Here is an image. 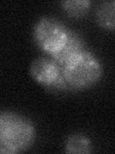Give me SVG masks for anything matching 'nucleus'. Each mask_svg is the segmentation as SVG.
<instances>
[{
  "mask_svg": "<svg viewBox=\"0 0 115 154\" xmlns=\"http://www.w3.org/2000/svg\"><path fill=\"white\" fill-rule=\"evenodd\" d=\"M37 138V130L32 120L11 110L0 111V146L12 153H21L30 149Z\"/></svg>",
  "mask_w": 115,
  "mask_h": 154,
  "instance_id": "nucleus-1",
  "label": "nucleus"
},
{
  "mask_svg": "<svg viewBox=\"0 0 115 154\" xmlns=\"http://www.w3.org/2000/svg\"><path fill=\"white\" fill-rule=\"evenodd\" d=\"M104 66L100 59L88 50H84L62 66V76L68 88L87 90L101 81Z\"/></svg>",
  "mask_w": 115,
  "mask_h": 154,
  "instance_id": "nucleus-2",
  "label": "nucleus"
},
{
  "mask_svg": "<svg viewBox=\"0 0 115 154\" xmlns=\"http://www.w3.org/2000/svg\"><path fill=\"white\" fill-rule=\"evenodd\" d=\"M69 28L60 19L42 17L36 21L33 38L37 46L50 56L59 52L67 41Z\"/></svg>",
  "mask_w": 115,
  "mask_h": 154,
  "instance_id": "nucleus-3",
  "label": "nucleus"
},
{
  "mask_svg": "<svg viewBox=\"0 0 115 154\" xmlns=\"http://www.w3.org/2000/svg\"><path fill=\"white\" fill-rule=\"evenodd\" d=\"M29 72L32 78L50 91L68 90L62 76V66L52 57L38 56L30 64Z\"/></svg>",
  "mask_w": 115,
  "mask_h": 154,
  "instance_id": "nucleus-4",
  "label": "nucleus"
},
{
  "mask_svg": "<svg viewBox=\"0 0 115 154\" xmlns=\"http://www.w3.org/2000/svg\"><path fill=\"white\" fill-rule=\"evenodd\" d=\"M84 50H85V42L84 38L81 36L80 33L69 29L68 38H67L65 45L59 52L51 57L62 66L72 58H74Z\"/></svg>",
  "mask_w": 115,
  "mask_h": 154,
  "instance_id": "nucleus-5",
  "label": "nucleus"
},
{
  "mask_svg": "<svg viewBox=\"0 0 115 154\" xmlns=\"http://www.w3.org/2000/svg\"><path fill=\"white\" fill-rule=\"evenodd\" d=\"M64 151L70 154H87L92 152V142L84 134L69 135L64 142Z\"/></svg>",
  "mask_w": 115,
  "mask_h": 154,
  "instance_id": "nucleus-6",
  "label": "nucleus"
},
{
  "mask_svg": "<svg viewBox=\"0 0 115 154\" xmlns=\"http://www.w3.org/2000/svg\"><path fill=\"white\" fill-rule=\"evenodd\" d=\"M115 2L104 1L98 5L95 11V21L100 27L108 31H113L115 26V16H114Z\"/></svg>",
  "mask_w": 115,
  "mask_h": 154,
  "instance_id": "nucleus-7",
  "label": "nucleus"
},
{
  "mask_svg": "<svg viewBox=\"0 0 115 154\" xmlns=\"http://www.w3.org/2000/svg\"><path fill=\"white\" fill-rule=\"evenodd\" d=\"M60 6L68 17L80 18L88 14L91 2L89 0H65L60 2Z\"/></svg>",
  "mask_w": 115,
  "mask_h": 154,
  "instance_id": "nucleus-8",
  "label": "nucleus"
}]
</instances>
